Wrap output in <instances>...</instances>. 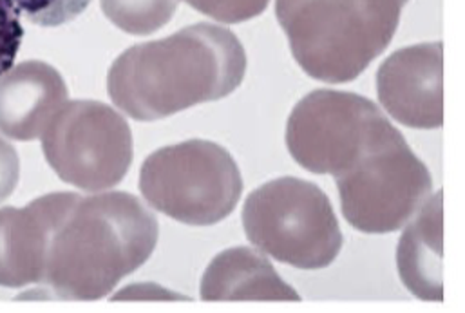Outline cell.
Instances as JSON below:
<instances>
[{
    "label": "cell",
    "instance_id": "7a4b0ae2",
    "mask_svg": "<svg viewBox=\"0 0 465 313\" xmlns=\"http://www.w3.org/2000/svg\"><path fill=\"white\" fill-rule=\"evenodd\" d=\"M158 232L154 214L133 194L67 192L44 285L62 301H98L151 258Z\"/></svg>",
    "mask_w": 465,
    "mask_h": 313
},
{
    "label": "cell",
    "instance_id": "9c48e42d",
    "mask_svg": "<svg viewBox=\"0 0 465 313\" xmlns=\"http://www.w3.org/2000/svg\"><path fill=\"white\" fill-rule=\"evenodd\" d=\"M382 107L406 127L444 125V45L415 44L388 56L377 71Z\"/></svg>",
    "mask_w": 465,
    "mask_h": 313
},
{
    "label": "cell",
    "instance_id": "3957f363",
    "mask_svg": "<svg viewBox=\"0 0 465 313\" xmlns=\"http://www.w3.org/2000/svg\"><path fill=\"white\" fill-rule=\"evenodd\" d=\"M410 0H275V16L299 67L346 83L386 51Z\"/></svg>",
    "mask_w": 465,
    "mask_h": 313
},
{
    "label": "cell",
    "instance_id": "277c9868",
    "mask_svg": "<svg viewBox=\"0 0 465 313\" xmlns=\"http://www.w3.org/2000/svg\"><path fill=\"white\" fill-rule=\"evenodd\" d=\"M242 227L253 247L301 270L330 267L344 243L330 198L315 183L290 176L246 198Z\"/></svg>",
    "mask_w": 465,
    "mask_h": 313
},
{
    "label": "cell",
    "instance_id": "5bb4252c",
    "mask_svg": "<svg viewBox=\"0 0 465 313\" xmlns=\"http://www.w3.org/2000/svg\"><path fill=\"white\" fill-rule=\"evenodd\" d=\"M180 0H100L104 15L129 34H151L171 22Z\"/></svg>",
    "mask_w": 465,
    "mask_h": 313
},
{
    "label": "cell",
    "instance_id": "9a60e30c",
    "mask_svg": "<svg viewBox=\"0 0 465 313\" xmlns=\"http://www.w3.org/2000/svg\"><path fill=\"white\" fill-rule=\"evenodd\" d=\"M20 15L44 27H56L74 20L91 0H13Z\"/></svg>",
    "mask_w": 465,
    "mask_h": 313
},
{
    "label": "cell",
    "instance_id": "2e32d148",
    "mask_svg": "<svg viewBox=\"0 0 465 313\" xmlns=\"http://www.w3.org/2000/svg\"><path fill=\"white\" fill-rule=\"evenodd\" d=\"M196 11L223 22L241 24L259 16L270 0H185Z\"/></svg>",
    "mask_w": 465,
    "mask_h": 313
},
{
    "label": "cell",
    "instance_id": "6da1fadb",
    "mask_svg": "<svg viewBox=\"0 0 465 313\" xmlns=\"http://www.w3.org/2000/svg\"><path fill=\"white\" fill-rule=\"evenodd\" d=\"M244 74L239 38L227 27L200 22L124 51L109 69L107 91L131 118L154 122L232 94Z\"/></svg>",
    "mask_w": 465,
    "mask_h": 313
},
{
    "label": "cell",
    "instance_id": "ac0fdd59",
    "mask_svg": "<svg viewBox=\"0 0 465 313\" xmlns=\"http://www.w3.org/2000/svg\"><path fill=\"white\" fill-rule=\"evenodd\" d=\"M20 178V160L5 140L0 138V203L5 201L16 189Z\"/></svg>",
    "mask_w": 465,
    "mask_h": 313
},
{
    "label": "cell",
    "instance_id": "8992f818",
    "mask_svg": "<svg viewBox=\"0 0 465 313\" xmlns=\"http://www.w3.org/2000/svg\"><path fill=\"white\" fill-rule=\"evenodd\" d=\"M346 221L364 234L401 230L433 189L428 167L391 123L344 174L337 176Z\"/></svg>",
    "mask_w": 465,
    "mask_h": 313
},
{
    "label": "cell",
    "instance_id": "8fae6325",
    "mask_svg": "<svg viewBox=\"0 0 465 313\" xmlns=\"http://www.w3.org/2000/svg\"><path fill=\"white\" fill-rule=\"evenodd\" d=\"M62 74L45 62H22L0 74V132L31 142L44 134L67 102Z\"/></svg>",
    "mask_w": 465,
    "mask_h": 313
},
{
    "label": "cell",
    "instance_id": "4fadbf2b",
    "mask_svg": "<svg viewBox=\"0 0 465 313\" xmlns=\"http://www.w3.org/2000/svg\"><path fill=\"white\" fill-rule=\"evenodd\" d=\"M200 298L209 303L301 301L299 294L279 278L272 263L246 247L229 249L213 259L202 278Z\"/></svg>",
    "mask_w": 465,
    "mask_h": 313
},
{
    "label": "cell",
    "instance_id": "5b68a950",
    "mask_svg": "<svg viewBox=\"0 0 465 313\" xmlns=\"http://www.w3.org/2000/svg\"><path fill=\"white\" fill-rule=\"evenodd\" d=\"M145 201L162 214L194 227L227 220L242 194L232 154L209 140H189L153 152L140 171Z\"/></svg>",
    "mask_w": 465,
    "mask_h": 313
},
{
    "label": "cell",
    "instance_id": "52a82bcc",
    "mask_svg": "<svg viewBox=\"0 0 465 313\" xmlns=\"http://www.w3.org/2000/svg\"><path fill=\"white\" fill-rule=\"evenodd\" d=\"M40 138L44 156L58 178L89 192L122 183L134 156L125 118L94 100L65 102Z\"/></svg>",
    "mask_w": 465,
    "mask_h": 313
},
{
    "label": "cell",
    "instance_id": "e0dca14e",
    "mask_svg": "<svg viewBox=\"0 0 465 313\" xmlns=\"http://www.w3.org/2000/svg\"><path fill=\"white\" fill-rule=\"evenodd\" d=\"M22 36L20 11L13 0H0V74L13 67Z\"/></svg>",
    "mask_w": 465,
    "mask_h": 313
},
{
    "label": "cell",
    "instance_id": "ba28073f",
    "mask_svg": "<svg viewBox=\"0 0 465 313\" xmlns=\"http://www.w3.org/2000/svg\"><path fill=\"white\" fill-rule=\"evenodd\" d=\"M391 122L370 98L317 89L293 107L286 123L292 158L313 174H344Z\"/></svg>",
    "mask_w": 465,
    "mask_h": 313
},
{
    "label": "cell",
    "instance_id": "30bf717a",
    "mask_svg": "<svg viewBox=\"0 0 465 313\" xmlns=\"http://www.w3.org/2000/svg\"><path fill=\"white\" fill-rule=\"evenodd\" d=\"M67 192L42 196L22 209H0V287L44 285L47 249Z\"/></svg>",
    "mask_w": 465,
    "mask_h": 313
},
{
    "label": "cell",
    "instance_id": "7c38bea8",
    "mask_svg": "<svg viewBox=\"0 0 465 313\" xmlns=\"http://www.w3.org/2000/svg\"><path fill=\"white\" fill-rule=\"evenodd\" d=\"M404 287L422 301H444V192H437L404 230L397 249Z\"/></svg>",
    "mask_w": 465,
    "mask_h": 313
}]
</instances>
